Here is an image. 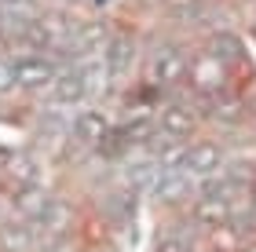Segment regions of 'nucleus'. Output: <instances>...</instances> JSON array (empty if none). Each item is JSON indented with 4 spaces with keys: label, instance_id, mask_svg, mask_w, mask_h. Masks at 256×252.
<instances>
[{
    "label": "nucleus",
    "instance_id": "11",
    "mask_svg": "<svg viewBox=\"0 0 256 252\" xmlns=\"http://www.w3.org/2000/svg\"><path fill=\"white\" fill-rule=\"evenodd\" d=\"M15 88V62H8V59H0V95L4 91Z\"/></svg>",
    "mask_w": 256,
    "mask_h": 252
},
{
    "label": "nucleus",
    "instance_id": "10",
    "mask_svg": "<svg viewBox=\"0 0 256 252\" xmlns=\"http://www.w3.org/2000/svg\"><path fill=\"white\" fill-rule=\"evenodd\" d=\"M238 110H242V102H238V99H220V95L212 99V113H216L220 121H234V117H238Z\"/></svg>",
    "mask_w": 256,
    "mask_h": 252
},
{
    "label": "nucleus",
    "instance_id": "3",
    "mask_svg": "<svg viewBox=\"0 0 256 252\" xmlns=\"http://www.w3.org/2000/svg\"><path fill=\"white\" fill-rule=\"evenodd\" d=\"M194 113L183 106V102H168L165 110H161V121H158V128L161 135H168V139H183V135H190L194 132Z\"/></svg>",
    "mask_w": 256,
    "mask_h": 252
},
{
    "label": "nucleus",
    "instance_id": "14",
    "mask_svg": "<svg viewBox=\"0 0 256 252\" xmlns=\"http://www.w3.org/2000/svg\"><path fill=\"white\" fill-rule=\"evenodd\" d=\"M0 15H4V7H0Z\"/></svg>",
    "mask_w": 256,
    "mask_h": 252
},
{
    "label": "nucleus",
    "instance_id": "12",
    "mask_svg": "<svg viewBox=\"0 0 256 252\" xmlns=\"http://www.w3.org/2000/svg\"><path fill=\"white\" fill-rule=\"evenodd\" d=\"M198 4L202 0H168V7H176V11H198Z\"/></svg>",
    "mask_w": 256,
    "mask_h": 252
},
{
    "label": "nucleus",
    "instance_id": "5",
    "mask_svg": "<svg viewBox=\"0 0 256 252\" xmlns=\"http://www.w3.org/2000/svg\"><path fill=\"white\" fill-rule=\"evenodd\" d=\"M194 220L205 223V227H220L230 220V201L224 198H212V194H202V201L194 205Z\"/></svg>",
    "mask_w": 256,
    "mask_h": 252
},
{
    "label": "nucleus",
    "instance_id": "13",
    "mask_svg": "<svg viewBox=\"0 0 256 252\" xmlns=\"http://www.w3.org/2000/svg\"><path fill=\"white\" fill-rule=\"evenodd\" d=\"M4 4H26V0H0V7H4Z\"/></svg>",
    "mask_w": 256,
    "mask_h": 252
},
{
    "label": "nucleus",
    "instance_id": "2",
    "mask_svg": "<svg viewBox=\"0 0 256 252\" xmlns=\"http://www.w3.org/2000/svg\"><path fill=\"white\" fill-rule=\"evenodd\" d=\"M220 165H224V157H220V150L212 143H202V146H187V157H183V176H187L190 183L194 179H212L216 172H220Z\"/></svg>",
    "mask_w": 256,
    "mask_h": 252
},
{
    "label": "nucleus",
    "instance_id": "1",
    "mask_svg": "<svg viewBox=\"0 0 256 252\" xmlns=\"http://www.w3.org/2000/svg\"><path fill=\"white\" fill-rule=\"evenodd\" d=\"M55 81V62L44 59V55H26V59L15 62V84L26 91H44Z\"/></svg>",
    "mask_w": 256,
    "mask_h": 252
},
{
    "label": "nucleus",
    "instance_id": "6",
    "mask_svg": "<svg viewBox=\"0 0 256 252\" xmlns=\"http://www.w3.org/2000/svg\"><path fill=\"white\" fill-rule=\"evenodd\" d=\"M106 132H110V124H106V117H102L99 110H88V113H80V117H77V139L80 143L99 146L102 139H106Z\"/></svg>",
    "mask_w": 256,
    "mask_h": 252
},
{
    "label": "nucleus",
    "instance_id": "4",
    "mask_svg": "<svg viewBox=\"0 0 256 252\" xmlns=\"http://www.w3.org/2000/svg\"><path fill=\"white\" fill-rule=\"evenodd\" d=\"M183 73H187V59H183L180 48H161V51L154 55V77H158L161 84L180 81Z\"/></svg>",
    "mask_w": 256,
    "mask_h": 252
},
{
    "label": "nucleus",
    "instance_id": "9",
    "mask_svg": "<svg viewBox=\"0 0 256 252\" xmlns=\"http://www.w3.org/2000/svg\"><path fill=\"white\" fill-rule=\"evenodd\" d=\"M208 55H212L220 66H230L238 59V40L227 37V33H220V37H212V44H208Z\"/></svg>",
    "mask_w": 256,
    "mask_h": 252
},
{
    "label": "nucleus",
    "instance_id": "7",
    "mask_svg": "<svg viewBox=\"0 0 256 252\" xmlns=\"http://www.w3.org/2000/svg\"><path fill=\"white\" fill-rule=\"evenodd\" d=\"M52 91H55V102H62V106H70V102H80L84 99V77H80L77 70H66L52 81Z\"/></svg>",
    "mask_w": 256,
    "mask_h": 252
},
{
    "label": "nucleus",
    "instance_id": "8",
    "mask_svg": "<svg viewBox=\"0 0 256 252\" xmlns=\"http://www.w3.org/2000/svg\"><path fill=\"white\" fill-rule=\"evenodd\" d=\"M132 55H136L132 40H128V37H114L110 48H106V66H110V73H124L128 66H132Z\"/></svg>",
    "mask_w": 256,
    "mask_h": 252
}]
</instances>
